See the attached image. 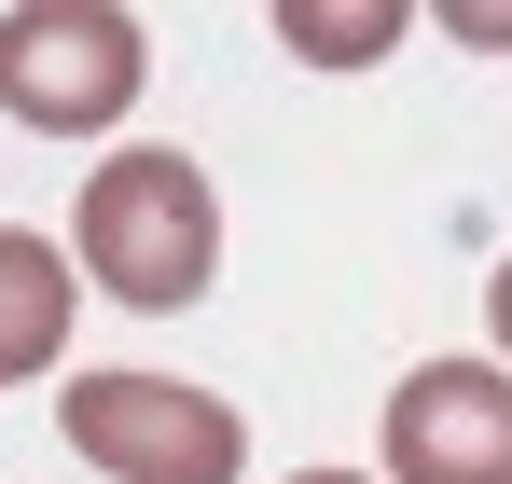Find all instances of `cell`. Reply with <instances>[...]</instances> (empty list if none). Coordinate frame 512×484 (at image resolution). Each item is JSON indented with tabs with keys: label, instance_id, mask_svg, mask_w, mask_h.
<instances>
[{
	"label": "cell",
	"instance_id": "cell-1",
	"mask_svg": "<svg viewBox=\"0 0 512 484\" xmlns=\"http://www.w3.org/2000/svg\"><path fill=\"white\" fill-rule=\"evenodd\" d=\"M70 277H97L125 319H180L208 277H222V194H208V166L167 153V139H125V153H97L84 208H70Z\"/></svg>",
	"mask_w": 512,
	"mask_h": 484
},
{
	"label": "cell",
	"instance_id": "cell-2",
	"mask_svg": "<svg viewBox=\"0 0 512 484\" xmlns=\"http://www.w3.org/2000/svg\"><path fill=\"white\" fill-rule=\"evenodd\" d=\"M153 83V42L125 0H14L0 14V111L42 139H111Z\"/></svg>",
	"mask_w": 512,
	"mask_h": 484
},
{
	"label": "cell",
	"instance_id": "cell-3",
	"mask_svg": "<svg viewBox=\"0 0 512 484\" xmlns=\"http://www.w3.org/2000/svg\"><path fill=\"white\" fill-rule=\"evenodd\" d=\"M56 443H84V471H111V484H236L250 471V415L180 388V374H70Z\"/></svg>",
	"mask_w": 512,
	"mask_h": 484
},
{
	"label": "cell",
	"instance_id": "cell-4",
	"mask_svg": "<svg viewBox=\"0 0 512 484\" xmlns=\"http://www.w3.org/2000/svg\"><path fill=\"white\" fill-rule=\"evenodd\" d=\"M388 484H512V374L416 360L388 388Z\"/></svg>",
	"mask_w": 512,
	"mask_h": 484
},
{
	"label": "cell",
	"instance_id": "cell-5",
	"mask_svg": "<svg viewBox=\"0 0 512 484\" xmlns=\"http://www.w3.org/2000/svg\"><path fill=\"white\" fill-rule=\"evenodd\" d=\"M70 249L28 236V222H0V388H42L56 374V346H70Z\"/></svg>",
	"mask_w": 512,
	"mask_h": 484
},
{
	"label": "cell",
	"instance_id": "cell-6",
	"mask_svg": "<svg viewBox=\"0 0 512 484\" xmlns=\"http://www.w3.org/2000/svg\"><path fill=\"white\" fill-rule=\"evenodd\" d=\"M402 28H416V0H277V42L305 70H374Z\"/></svg>",
	"mask_w": 512,
	"mask_h": 484
},
{
	"label": "cell",
	"instance_id": "cell-7",
	"mask_svg": "<svg viewBox=\"0 0 512 484\" xmlns=\"http://www.w3.org/2000/svg\"><path fill=\"white\" fill-rule=\"evenodd\" d=\"M429 28L471 42V56H512V0H429Z\"/></svg>",
	"mask_w": 512,
	"mask_h": 484
},
{
	"label": "cell",
	"instance_id": "cell-8",
	"mask_svg": "<svg viewBox=\"0 0 512 484\" xmlns=\"http://www.w3.org/2000/svg\"><path fill=\"white\" fill-rule=\"evenodd\" d=\"M485 332H499V374H512V249H499V277H485Z\"/></svg>",
	"mask_w": 512,
	"mask_h": 484
},
{
	"label": "cell",
	"instance_id": "cell-9",
	"mask_svg": "<svg viewBox=\"0 0 512 484\" xmlns=\"http://www.w3.org/2000/svg\"><path fill=\"white\" fill-rule=\"evenodd\" d=\"M291 484H374V471H291Z\"/></svg>",
	"mask_w": 512,
	"mask_h": 484
}]
</instances>
